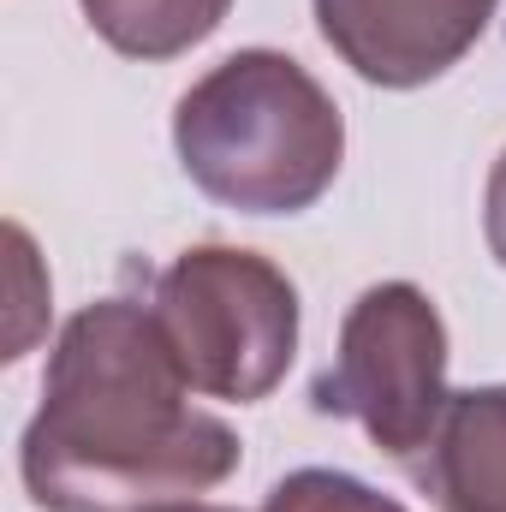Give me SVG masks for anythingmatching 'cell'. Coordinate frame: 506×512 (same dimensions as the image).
Segmentation results:
<instances>
[{"instance_id": "8", "label": "cell", "mask_w": 506, "mask_h": 512, "mask_svg": "<svg viewBox=\"0 0 506 512\" xmlns=\"http://www.w3.org/2000/svg\"><path fill=\"white\" fill-rule=\"evenodd\" d=\"M262 512H405L393 495L370 489L364 477L352 471H322V465H304L292 477H280L268 489Z\"/></svg>"}, {"instance_id": "6", "label": "cell", "mask_w": 506, "mask_h": 512, "mask_svg": "<svg viewBox=\"0 0 506 512\" xmlns=\"http://www.w3.org/2000/svg\"><path fill=\"white\" fill-rule=\"evenodd\" d=\"M441 512H506V382L447 393V411L411 465Z\"/></svg>"}, {"instance_id": "4", "label": "cell", "mask_w": 506, "mask_h": 512, "mask_svg": "<svg viewBox=\"0 0 506 512\" xmlns=\"http://www.w3.org/2000/svg\"><path fill=\"white\" fill-rule=\"evenodd\" d=\"M310 405L322 417H352L387 459L411 465L447 411V322L435 298L411 280L370 286L346 310Z\"/></svg>"}, {"instance_id": "1", "label": "cell", "mask_w": 506, "mask_h": 512, "mask_svg": "<svg viewBox=\"0 0 506 512\" xmlns=\"http://www.w3.org/2000/svg\"><path fill=\"white\" fill-rule=\"evenodd\" d=\"M239 471V435L191 405V382L137 298L78 310L48 358L18 477L42 512H155Z\"/></svg>"}, {"instance_id": "5", "label": "cell", "mask_w": 506, "mask_h": 512, "mask_svg": "<svg viewBox=\"0 0 506 512\" xmlns=\"http://www.w3.org/2000/svg\"><path fill=\"white\" fill-rule=\"evenodd\" d=\"M501 0H316L322 42L381 90H417L453 72Z\"/></svg>"}, {"instance_id": "10", "label": "cell", "mask_w": 506, "mask_h": 512, "mask_svg": "<svg viewBox=\"0 0 506 512\" xmlns=\"http://www.w3.org/2000/svg\"><path fill=\"white\" fill-rule=\"evenodd\" d=\"M155 512H233V507H203V501H173V507H155Z\"/></svg>"}, {"instance_id": "9", "label": "cell", "mask_w": 506, "mask_h": 512, "mask_svg": "<svg viewBox=\"0 0 506 512\" xmlns=\"http://www.w3.org/2000/svg\"><path fill=\"white\" fill-rule=\"evenodd\" d=\"M483 239H489V256L506 268V149L489 173V191H483Z\"/></svg>"}, {"instance_id": "2", "label": "cell", "mask_w": 506, "mask_h": 512, "mask_svg": "<svg viewBox=\"0 0 506 512\" xmlns=\"http://www.w3.org/2000/svg\"><path fill=\"white\" fill-rule=\"evenodd\" d=\"M173 149L209 203L239 215H304L340 179L346 120L292 54L239 48L179 96Z\"/></svg>"}, {"instance_id": "3", "label": "cell", "mask_w": 506, "mask_h": 512, "mask_svg": "<svg viewBox=\"0 0 506 512\" xmlns=\"http://www.w3.org/2000/svg\"><path fill=\"white\" fill-rule=\"evenodd\" d=\"M149 310L191 393L256 405L292 370L298 286L268 256L239 245H191L155 274Z\"/></svg>"}, {"instance_id": "7", "label": "cell", "mask_w": 506, "mask_h": 512, "mask_svg": "<svg viewBox=\"0 0 506 512\" xmlns=\"http://www.w3.org/2000/svg\"><path fill=\"white\" fill-rule=\"evenodd\" d=\"M90 30L126 60H179L209 42L233 0H78Z\"/></svg>"}]
</instances>
